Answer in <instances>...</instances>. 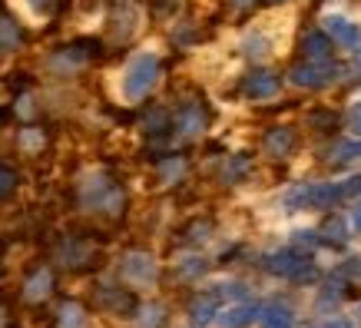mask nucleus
Returning <instances> with one entry per match:
<instances>
[{
	"instance_id": "1",
	"label": "nucleus",
	"mask_w": 361,
	"mask_h": 328,
	"mask_svg": "<svg viewBox=\"0 0 361 328\" xmlns=\"http://www.w3.org/2000/svg\"><path fill=\"white\" fill-rule=\"evenodd\" d=\"M265 269L272 275H282V279H292V282H315L318 279V269L315 262L302 255L295 249H282V252H272V255H265Z\"/></svg>"
},
{
	"instance_id": "2",
	"label": "nucleus",
	"mask_w": 361,
	"mask_h": 328,
	"mask_svg": "<svg viewBox=\"0 0 361 328\" xmlns=\"http://www.w3.org/2000/svg\"><path fill=\"white\" fill-rule=\"evenodd\" d=\"M156 77H159V60L153 54H140L126 66V77H123V97L126 99H142L149 90H153Z\"/></svg>"
},
{
	"instance_id": "3",
	"label": "nucleus",
	"mask_w": 361,
	"mask_h": 328,
	"mask_svg": "<svg viewBox=\"0 0 361 328\" xmlns=\"http://www.w3.org/2000/svg\"><path fill=\"white\" fill-rule=\"evenodd\" d=\"M341 196V183H308V186H298L288 193L285 206L288 209H329L335 206Z\"/></svg>"
},
{
	"instance_id": "4",
	"label": "nucleus",
	"mask_w": 361,
	"mask_h": 328,
	"mask_svg": "<svg viewBox=\"0 0 361 328\" xmlns=\"http://www.w3.org/2000/svg\"><path fill=\"white\" fill-rule=\"evenodd\" d=\"M288 80H292L295 87L322 90V87H329L331 80H338V66H335V60H331V63H308V60H305V63L292 66Z\"/></svg>"
},
{
	"instance_id": "5",
	"label": "nucleus",
	"mask_w": 361,
	"mask_h": 328,
	"mask_svg": "<svg viewBox=\"0 0 361 328\" xmlns=\"http://www.w3.org/2000/svg\"><path fill=\"white\" fill-rule=\"evenodd\" d=\"M242 93L252 99H269L279 93V77L272 70H252L249 77L242 80Z\"/></svg>"
},
{
	"instance_id": "6",
	"label": "nucleus",
	"mask_w": 361,
	"mask_h": 328,
	"mask_svg": "<svg viewBox=\"0 0 361 328\" xmlns=\"http://www.w3.org/2000/svg\"><path fill=\"white\" fill-rule=\"evenodd\" d=\"M325 33H329L331 40H338L341 47H358V44H361V30H358V23L345 20V17H338V13H331V17H325Z\"/></svg>"
},
{
	"instance_id": "7",
	"label": "nucleus",
	"mask_w": 361,
	"mask_h": 328,
	"mask_svg": "<svg viewBox=\"0 0 361 328\" xmlns=\"http://www.w3.org/2000/svg\"><path fill=\"white\" fill-rule=\"evenodd\" d=\"M302 50H305V60H308V63H331V40H329V33H325V30L305 33Z\"/></svg>"
},
{
	"instance_id": "8",
	"label": "nucleus",
	"mask_w": 361,
	"mask_h": 328,
	"mask_svg": "<svg viewBox=\"0 0 361 328\" xmlns=\"http://www.w3.org/2000/svg\"><path fill=\"white\" fill-rule=\"evenodd\" d=\"M123 275H126L130 282H153L156 262L146 255V252H130L126 262H123Z\"/></svg>"
},
{
	"instance_id": "9",
	"label": "nucleus",
	"mask_w": 361,
	"mask_h": 328,
	"mask_svg": "<svg viewBox=\"0 0 361 328\" xmlns=\"http://www.w3.org/2000/svg\"><path fill=\"white\" fill-rule=\"evenodd\" d=\"M295 150V130H288V126H275V130L265 133V153L275 156V159H282Z\"/></svg>"
},
{
	"instance_id": "10",
	"label": "nucleus",
	"mask_w": 361,
	"mask_h": 328,
	"mask_svg": "<svg viewBox=\"0 0 361 328\" xmlns=\"http://www.w3.org/2000/svg\"><path fill=\"white\" fill-rule=\"evenodd\" d=\"M176 130L183 133V136H199V133L206 130V109L199 107V103L183 107L179 116H176Z\"/></svg>"
},
{
	"instance_id": "11",
	"label": "nucleus",
	"mask_w": 361,
	"mask_h": 328,
	"mask_svg": "<svg viewBox=\"0 0 361 328\" xmlns=\"http://www.w3.org/2000/svg\"><path fill=\"white\" fill-rule=\"evenodd\" d=\"M255 318H259V305L242 302V305H232V308H226V312H222V315H219V325L222 328H249Z\"/></svg>"
},
{
	"instance_id": "12",
	"label": "nucleus",
	"mask_w": 361,
	"mask_h": 328,
	"mask_svg": "<svg viewBox=\"0 0 361 328\" xmlns=\"http://www.w3.org/2000/svg\"><path fill=\"white\" fill-rule=\"evenodd\" d=\"M50 288H54V272H50V269H37V272L27 279V285H23V298H27V302H44V298L50 296Z\"/></svg>"
},
{
	"instance_id": "13",
	"label": "nucleus",
	"mask_w": 361,
	"mask_h": 328,
	"mask_svg": "<svg viewBox=\"0 0 361 328\" xmlns=\"http://www.w3.org/2000/svg\"><path fill=\"white\" fill-rule=\"evenodd\" d=\"M136 20H140L136 7H133L130 0H120L116 11H113V30H116V40H126V37L136 30Z\"/></svg>"
},
{
	"instance_id": "14",
	"label": "nucleus",
	"mask_w": 361,
	"mask_h": 328,
	"mask_svg": "<svg viewBox=\"0 0 361 328\" xmlns=\"http://www.w3.org/2000/svg\"><path fill=\"white\" fill-rule=\"evenodd\" d=\"M259 318H262V328H292L295 315L285 302H269L265 308H259Z\"/></svg>"
},
{
	"instance_id": "15",
	"label": "nucleus",
	"mask_w": 361,
	"mask_h": 328,
	"mask_svg": "<svg viewBox=\"0 0 361 328\" xmlns=\"http://www.w3.org/2000/svg\"><path fill=\"white\" fill-rule=\"evenodd\" d=\"M329 159L335 166H348V163H358L361 159V140H345V142H335V150L329 153Z\"/></svg>"
},
{
	"instance_id": "16",
	"label": "nucleus",
	"mask_w": 361,
	"mask_h": 328,
	"mask_svg": "<svg viewBox=\"0 0 361 328\" xmlns=\"http://www.w3.org/2000/svg\"><path fill=\"white\" fill-rule=\"evenodd\" d=\"M189 312H192V322H196V325H209L212 315L219 312V296H199Z\"/></svg>"
},
{
	"instance_id": "17",
	"label": "nucleus",
	"mask_w": 361,
	"mask_h": 328,
	"mask_svg": "<svg viewBox=\"0 0 361 328\" xmlns=\"http://www.w3.org/2000/svg\"><path fill=\"white\" fill-rule=\"evenodd\" d=\"M56 328H87V312L77 302H63L60 315H56Z\"/></svg>"
},
{
	"instance_id": "18",
	"label": "nucleus",
	"mask_w": 361,
	"mask_h": 328,
	"mask_svg": "<svg viewBox=\"0 0 361 328\" xmlns=\"http://www.w3.org/2000/svg\"><path fill=\"white\" fill-rule=\"evenodd\" d=\"M90 44H73V47H66L60 56H54V66H83L90 60Z\"/></svg>"
},
{
	"instance_id": "19",
	"label": "nucleus",
	"mask_w": 361,
	"mask_h": 328,
	"mask_svg": "<svg viewBox=\"0 0 361 328\" xmlns=\"http://www.w3.org/2000/svg\"><path fill=\"white\" fill-rule=\"evenodd\" d=\"M322 232H325L322 245H335V249H345V242H348V229H345V222H341V219H329Z\"/></svg>"
},
{
	"instance_id": "20",
	"label": "nucleus",
	"mask_w": 361,
	"mask_h": 328,
	"mask_svg": "<svg viewBox=\"0 0 361 328\" xmlns=\"http://www.w3.org/2000/svg\"><path fill=\"white\" fill-rule=\"evenodd\" d=\"M20 27L11 20V17H0V47L4 50H13V47H20Z\"/></svg>"
},
{
	"instance_id": "21",
	"label": "nucleus",
	"mask_w": 361,
	"mask_h": 328,
	"mask_svg": "<svg viewBox=\"0 0 361 328\" xmlns=\"http://www.w3.org/2000/svg\"><path fill=\"white\" fill-rule=\"evenodd\" d=\"M140 325L142 328H159L163 325V305H156V302L142 305L140 308Z\"/></svg>"
},
{
	"instance_id": "22",
	"label": "nucleus",
	"mask_w": 361,
	"mask_h": 328,
	"mask_svg": "<svg viewBox=\"0 0 361 328\" xmlns=\"http://www.w3.org/2000/svg\"><path fill=\"white\" fill-rule=\"evenodd\" d=\"M245 169H249V159H245V156H232L229 166L222 169V179H226V183H235V179H239Z\"/></svg>"
},
{
	"instance_id": "23",
	"label": "nucleus",
	"mask_w": 361,
	"mask_h": 328,
	"mask_svg": "<svg viewBox=\"0 0 361 328\" xmlns=\"http://www.w3.org/2000/svg\"><path fill=\"white\" fill-rule=\"evenodd\" d=\"M308 123H312V126H318V130H335V113L315 109V113H308Z\"/></svg>"
},
{
	"instance_id": "24",
	"label": "nucleus",
	"mask_w": 361,
	"mask_h": 328,
	"mask_svg": "<svg viewBox=\"0 0 361 328\" xmlns=\"http://www.w3.org/2000/svg\"><path fill=\"white\" fill-rule=\"evenodd\" d=\"M13 186H17V173H13V169H7V166H0V199L11 196Z\"/></svg>"
},
{
	"instance_id": "25",
	"label": "nucleus",
	"mask_w": 361,
	"mask_h": 328,
	"mask_svg": "<svg viewBox=\"0 0 361 328\" xmlns=\"http://www.w3.org/2000/svg\"><path fill=\"white\" fill-rule=\"evenodd\" d=\"M20 146H23V150H40V146H44V133L33 130V126H30V130H23L20 133Z\"/></svg>"
},
{
	"instance_id": "26",
	"label": "nucleus",
	"mask_w": 361,
	"mask_h": 328,
	"mask_svg": "<svg viewBox=\"0 0 361 328\" xmlns=\"http://www.w3.org/2000/svg\"><path fill=\"white\" fill-rule=\"evenodd\" d=\"M87 255H90L87 245H66V249H63L66 265H83V259H87Z\"/></svg>"
},
{
	"instance_id": "27",
	"label": "nucleus",
	"mask_w": 361,
	"mask_h": 328,
	"mask_svg": "<svg viewBox=\"0 0 361 328\" xmlns=\"http://www.w3.org/2000/svg\"><path fill=\"white\" fill-rule=\"evenodd\" d=\"M265 47H269V40H265V37H249V40H245V54H249V56H262Z\"/></svg>"
},
{
	"instance_id": "28",
	"label": "nucleus",
	"mask_w": 361,
	"mask_h": 328,
	"mask_svg": "<svg viewBox=\"0 0 361 328\" xmlns=\"http://www.w3.org/2000/svg\"><path fill=\"white\" fill-rule=\"evenodd\" d=\"M159 173H163V179H176V176L183 173V159H166V163L159 166Z\"/></svg>"
},
{
	"instance_id": "29",
	"label": "nucleus",
	"mask_w": 361,
	"mask_h": 328,
	"mask_svg": "<svg viewBox=\"0 0 361 328\" xmlns=\"http://www.w3.org/2000/svg\"><path fill=\"white\" fill-rule=\"evenodd\" d=\"M295 245H308V249H315V245H322V239H318V232H295Z\"/></svg>"
},
{
	"instance_id": "30",
	"label": "nucleus",
	"mask_w": 361,
	"mask_h": 328,
	"mask_svg": "<svg viewBox=\"0 0 361 328\" xmlns=\"http://www.w3.org/2000/svg\"><path fill=\"white\" fill-rule=\"evenodd\" d=\"M206 272V262L202 259H186L183 262V275H202Z\"/></svg>"
},
{
	"instance_id": "31",
	"label": "nucleus",
	"mask_w": 361,
	"mask_h": 328,
	"mask_svg": "<svg viewBox=\"0 0 361 328\" xmlns=\"http://www.w3.org/2000/svg\"><path fill=\"white\" fill-rule=\"evenodd\" d=\"M348 130L355 133V140H361V103L355 109H351V116H348Z\"/></svg>"
},
{
	"instance_id": "32",
	"label": "nucleus",
	"mask_w": 361,
	"mask_h": 328,
	"mask_svg": "<svg viewBox=\"0 0 361 328\" xmlns=\"http://www.w3.org/2000/svg\"><path fill=\"white\" fill-rule=\"evenodd\" d=\"M338 275H361V259H351L348 265H341Z\"/></svg>"
},
{
	"instance_id": "33",
	"label": "nucleus",
	"mask_w": 361,
	"mask_h": 328,
	"mask_svg": "<svg viewBox=\"0 0 361 328\" xmlns=\"http://www.w3.org/2000/svg\"><path fill=\"white\" fill-rule=\"evenodd\" d=\"M189 232H192V236H189L192 242H202V239H206V232H209V222H199V226H192Z\"/></svg>"
},
{
	"instance_id": "34",
	"label": "nucleus",
	"mask_w": 361,
	"mask_h": 328,
	"mask_svg": "<svg viewBox=\"0 0 361 328\" xmlns=\"http://www.w3.org/2000/svg\"><path fill=\"white\" fill-rule=\"evenodd\" d=\"M27 4H30L33 11H40V13H47L50 7H54V0H27Z\"/></svg>"
},
{
	"instance_id": "35",
	"label": "nucleus",
	"mask_w": 361,
	"mask_h": 328,
	"mask_svg": "<svg viewBox=\"0 0 361 328\" xmlns=\"http://www.w3.org/2000/svg\"><path fill=\"white\" fill-rule=\"evenodd\" d=\"M17 109H20V116H30V113H33L30 99H20V107H17Z\"/></svg>"
},
{
	"instance_id": "36",
	"label": "nucleus",
	"mask_w": 361,
	"mask_h": 328,
	"mask_svg": "<svg viewBox=\"0 0 361 328\" xmlns=\"http://www.w3.org/2000/svg\"><path fill=\"white\" fill-rule=\"evenodd\" d=\"M351 222H355V229H358V232H361V206H358V209H355V212H351Z\"/></svg>"
},
{
	"instance_id": "37",
	"label": "nucleus",
	"mask_w": 361,
	"mask_h": 328,
	"mask_svg": "<svg viewBox=\"0 0 361 328\" xmlns=\"http://www.w3.org/2000/svg\"><path fill=\"white\" fill-rule=\"evenodd\" d=\"M325 328H351V325H348V322H329Z\"/></svg>"
},
{
	"instance_id": "38",
	"label": "nucleus",
	"mask_w": 361,
	"mask_h": 328,
	"mask_svg": "<svg viewBox=\"0 0 361 328\" xmlns=\"http://www.w3.org/2000/svg\"><path fill=\"white\" fill-rule=\"evenodd\" d=\"M232 4H235V7H245V4H252V0H232Z\"/></svg>"
},
{
	"instance_id": "39",
	"label": "nucleus",
	"mask_w": 361,
	"mask_h": 328,
	"mask_svg": "<svg viewBox=\"0 0 361 328\" xmlns=\"http://www.w3.org/2000/svg\"><path fill=\"white\" fill-rule=\"evenodd\" d=\"M265 4H282V0H265Z\"/></svg>"
}]
</instances>
